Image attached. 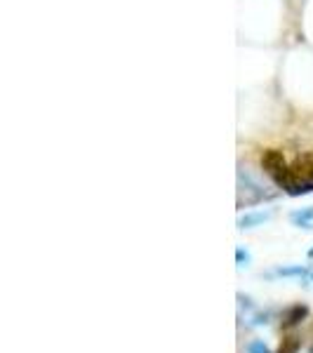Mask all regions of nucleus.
Segmentation results:
<instances>
[{
  "instance_id": "obj_1",
  "label": "nucleus",
  "mask_w": 313,
  "mask_h": 353,
  "mask_svg": "<svg viewBox=\"0 0 313 353\" xmlns=\"http://www.w3.org/2000/svg\"><path fill=\"white\" fill-rule=\"evenodd\" d=\"M290 196H306L313 193V153H301L290 163L287 176L281 186Z\"/></svg>"
},
{
  "instance_id": "obj_2",
  "label": "nucleus",
  "mask_w": 313,
  "mask_h": 353,
  "mask_svg": "<svg viewBox=\"0 0 313 353\" xmlns=\"http://www.w3.org/2000/svg\"><path fill=\"white\" fill-rule=\"evenodd\" d=\"M259 163H261V170H264L278 186H283V181H285V176H287V170H290V163L285 161V156L278 149H266L261 153Z\"/></svg>"
},
{
  "instance_id": "obj_3",
  "label": "nucleus",
  "mask_w": 313,
  "mask_h": 353,
  "mask_svg": "<svg viewBox=\"0 0 313 353\" xmlns=\"http://www.w3.org/2000/svg\"><path fill=\"white\" fill-rule=\"evenodd\" d=\"M266 278H297L304 288H313V266L309 264H292V266H281L266 273Z\"/></svg>"
},
{
  "instance_id": "obj_4",
  "label": "nucleus",
  "mask_w": 313,
  "mask_h": 353,
  "mask_svg": "<svg viewBox=\"0 0 313 353\" xmlns=\"http://www.w3.org/2000/svg\"><path fill=\"white\" fill-rule=\"evenodd\" d=\"M306 316H309V306L292 304L281 313V325H283V330H292V327L301 325V321H306Z\"/></svg>"
},
{
  "instance_id": "obj_5",
  "label": "nucleus",
  "mask_w": 313,
  "mask_h": 353,
  "mask_svg": "<svg viewBox=\"0 0 313 353\" xmlns=\"http://www.w3.org/2000/svg\"><path fill=\"white\" fill-rule=\"evenodd\" d=\"M273 217L271 210H254V212H245L238 219V229H257L264 226V221H269Z\"/></svg>"
},
{
  "instance_id": "obj_6",
  "label": "nucleus",
  "mask_w": 313,
  "mask_h": 353,
  "mask_svg": "<svg viewBox=\"0 0 313 353\" xmlns=\"http://www.w3.org/2000/svg\"><path fill=\"white\" fill-rule=\"evenodd\" d=\"M290 221L299 229H306V231H313V205L311 208H301V210H294L290 214Z\"/></svg>"
},
{
  "instance_id": "obj_7",
  "label": "nucleus",
  "mask_w": 313,
  "mask_h": 353,
  "mask_svg": "<svg viewBox=\"0 0 313 353\" xmlns=\"http://www.w3.org/2000/svg\"><path fill=\"white\" fill-rule=\"evenodd\" d=\"M299 346H301V341H299L297 334H287V337L283 339L278 353H299Z\"/></svg>"
},
{
  "instance_id": "obj_8",
  "label": "nucleus",
  "mask_w": 313,
  "mask_h": 353,
  "mask_svg": "<svg viewBox=\"0 0 313 353\" xmlns=\"http://www.w3.org/2000/svg\"><path fill=\"white\" fill-rule=\"evenodd\" d=\"M248 353H271V349L261 339H252L248 344Z\"/></svg>"
},
{
  "instance_id": "obj_9",
  "label": "nucleus",
  "mask_w": 313,
  "mask_h": 353,
  "mask_svg": "<svg viewBox=\"0 0 313 353\" xmlns=\"http://www.w3.org/2000/svg\"><path fill=\"white\" fill-rule=\"evenodd\" d=\"M236 261H238V269H243V266H248L250 254H248L243 248H238V250H236Z\"/></svg>"
},
{
  "instance_id": "obj_10",
  "label": "nucleus",
  "mask_w": 313,
  "mask_h": 353,
  "mask_svg": "<svg viewBox=\"0 0 313 353\" xmlns=\"http://www.w3.org/2000/svg\"><path fill=\"white\" fill-rule=\"evenodd\" d=\"M309 259H313V248L309 250Z\"/></svg>"
},
{
  "instance_id": "obj_11",
  "label": "nucleus",
  "mask_w": 313,
  "mask_h": 353,
  "mask_svg": "<svg viewBox=\"0 0 313 353\" xmlns=\"http://www.w3.org/2000/svg\"><path fill=\"white\" fill-rule=\"evenodd\" d=\"M311 353H313V346H311Z\"/></svg>"
}]
</instances>
